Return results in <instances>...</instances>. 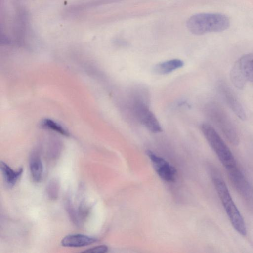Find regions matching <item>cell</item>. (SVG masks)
Instances as JSON below:
<instances>
[{
  "instance_id": "15",
  "label": "cell",
  "mask_w": 253,
  "mask_h": 253,
  "mask_svg": "<svg viewBox=\"0 0 253 253\" xmlns=\"http://www.w3.org/2000/svg\"><path fill=\"white\" fill-rule=\"evenodd\" d=\"M60 184L59 181L55 178L51 179L46 187V194L48 197L52 200H56L59 195Z\"/></svg>"
},
{
  "instance_id": "12",
  "label": "cell",
  "mask_w": 253,
  "mask_h": 253,
  "mask_svg": "<svg viewBox=\"0 0 253 253\" xmlns=\"http://www.w3.org/2000/svg\"><path fill=\"white\" fill-rule=\"evenodd\" d=\"M29 168L33 180L36 182L41 181L43 175V165L39 153L34 151L29 158Z\"/></svg>"
},
{
  "instance_id": "3",
  "label": "cell",
  "mask_w": 253,
  "mask_h": 253,
  "mask_svg": "<svg viewBox=\"0 0 253 253\" xmlns=\"http://www.w3.org/2000/svg\"><path fill=\"white\" fill-rule=\"evenodd\" d=\"M201 130L209 144L226 170L238 166L229 148L211 126L203 124L201 126Z\"/></svg>"
},
{
  "instance_id": "4",
  "label": "cell",
  "mask_w": 253,
  "mask_h": 253,
  "mask_svg": "<svg viewBox=\"0 0 253 253\" xmlns=\"http://www.w3.org/2000/svg\"><path fill=\"white\" fill-rule=\"evenodd\" d=\"M230 75L232 83L239 89L248 82L253 84V52L241 56L233 65Z\"/></svg>"
},
{
  "instance_id": "7",
  "label": "cell",
  "mask_w": 253,
  "mask_h": 253,
  "mask_svg": "<svg viewBox=\"0 0 253 253\" xmlns=\"http://www.w3.org/2000/svg\"><path fill=\"white\" fill-rule=\"evenodd\" d=\"M231 182L243 197L253 199V189L238 166L226 170Z\"/></svg>"
},
{
  "instance_id": "6",
  "label": "cell",
  "mask_w": 253,
  "mask_h": 253,
  "mask_svg": "<svg viewBox=\"0 0 253 253\" xmlns=\"http://www.w3.org/2000/svg\"><path fill=\"white\" fill-rule=\"evenodd\" d=\"M134 113L138 120L152 132L162 131V127L155 115L145 103L137 100L133 105Z\"/></svg>"
},
{
  "instance_id": "10",
  "label": "cell",
  "mask_w": 253,
  "mask_h": 253,
  "mask_svg": "<svg viewBox=\"0 0 253 253\" xmlns=\"http://www.w3.org/2000/svg\"><path fill=\"white\" fill-rule=\"evenodd\" d=\"M97 239L92 236L82 234H70L65 236L61 242L64 247H82L91 245Z\"/></svg>"
},
{
  "instance_id": "16",
  "label": "cell",
  "mask_w": 253,
  "mask_h": 253,
  "mask_svg": "<svg viewBox=\"0 0 253 253\" xmlns=\"http://www.w3.org/2000/svg\"><path fill=\"white\" fill-rule=\"evenodd\" d=\"M42 126L44 128L52 130L63 135L68 136L69 135L68 132L64 128L51 120H44L42 122Z\"/></svg>"
},
{
  "instance_id": "17",
  "label": "cell",
  "mask_w": 253,
  "mask_h": 253,
  "mask_svg": "<svg viewBox=\"0 0 253 253\" xmlns=\"http://www.w3.org/2000/svg\"><path fill=\"white\" fill-rule=\"evenodd\" d=\"M108 249V247L106 246L100 245L90 248L88 250L83 251V252L92 253H104L107 252Z\"/></svg>"
},
{
  "instance_id": "1",
  "label": "cell",
  "mask_w": 253,
  "mask_h": 253,
  "mask_svg": "<svg viewBox=\"0 0 253 253\" xmlns=\"http://www.w3.org/2000/svg\"><path fill=\"white\" fill-rule=\"evenodd\" d=\"M229 17L221 13H202L194 15L187 20L189 31L197 35L211 32H220L230 26Z\"/></svg>"
},
{
  "instance_id": "8",
  "label": "cell",
  "mask_w": 253,
  "mask_h": 253,
  "mask_svg": "<svg viewBox=\"0 0 253 253\" xmlns=\"http://www.w3.org/2000/svg\"><path fill=\"white\" fill-rule=\"evenodd\" d=\"M147 155L153 163L154 168L159 176L167 182H173L175 179L176 169L163 158L148 150Z\"/></svg>"
},
{
  "instance_id": "5",
  "label": "cell",
  "mask_w": 253,
  "mask_h": 253,
  "mask_svg": "<svg viewBox=\"0 0 253 253\" xmlns=\"http://www.w3.org/2000/svg\"><path fill=\"white\" fill-rule=\"evenodd\" d=\"M209 109L211 118L223 135L232 144L238 145L239 142L238 134L226 112L216 104H211Z\"/></svg>"
},
{
  "instance_id": "13",
  "label": "cell",
  "mask_w": 253,
  "mask_h": 253,
  "mask_svg": "<svg viewBox=\"0 0 253 253\" xmlns=\"http://www.w3.org/2000/svg\"><path fill=\"white\" fill-rule=\"evenodd\" d=\"M183 65V62L180 59H171L157 64L154 67L153 71L157 74H167L182 67Z\"/></svg>"
},
{
  "instance_id": "14",
  "label": "cell",
  "mask_w": 253,
  "mask_h": 253,
  "mask_svg": "<svg viewBox=\"0 0 253 253\" xmlns=\"http://www.w3.org/2000/svg\"><path fill=\"white\" fill-rule=\"evenodd\" d=\"M65 207L71 220L76 226H81L82 221L80 217L78 209H76L69 198H67L65 201Z\"/></svg>"
},
{
  "instance_id": "2",
  "label": "cell",
  "mask_w": 253,
  "mask_h": 253,
  "mask_svg": "<svg viewBox=\"0 0 253 253\" xmlns=\"http://www.w3.org/2000/svg\"><path fill=\"white\" fill-rule=\"evenodd\" d=\"M212 181L232 226L240 235L245 236L247 228L244 219L235 204L228 187L221 176L212 174Z\"/></svg>"
},
{
  "instance_id": "9",
  "label": "cell",
  "mask_w": 253,
  "mask_h": 253,
  "mask_svg": "<svg viewBox=\"0 0 253 253\" xmlns=\"http://www.w3.org/2000/svg\"><path fill=\"white\" fill-rule=\"evenodd\" d=\"M219 90L226 103L234 114L241 120H244L246 113L243 107L232 90L224 84H221Z\"/></svg>"
},
{
  "instance_id": "11",
  "label": "cell",
  "mask_w": 253,
  "mask_h": 253,
  "mask_svg": "<svg viewBox=\"0 0 253 253\" xmlns=\"http://www.w3.org/2000/svg\"><path fill=\"white\" fill-rule=\"evenodd\" d=\"M0 168L5 183L8 187H12L15 185L23 171L22 167L15 171L2 161L0 162Z\"/></svg>"
}]
</instances>
